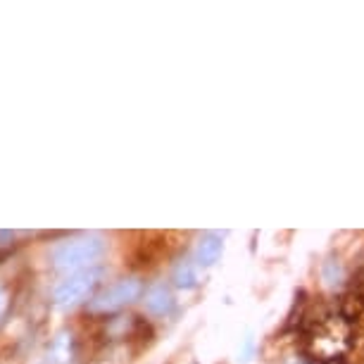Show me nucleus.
<instances>
[{
  "label": "nucleus",
  "instance_id": "1",
  "mask_svg": "<svg viewBox=\"0 0 364 364\" xmlns=\"http://www.w3.org/2000/svg\"><path fill=\"white\" fill-rule=\"evenodd\" d=\"M105 250V240L95 233H86V236H77L70 238L65 243H60L58 248L53 250V267L55 269H63V272H81L88 269L95 259L102 255Z\"/></svg>",
  "mask_w": 364,
  "mask_h": 364
},
{
  "label": "nucleus",
  "instance_id": "2",
  "mask_svg": "<svg viewBox=\"0 0 364 364\" xmlns=\"http://www.w3.org/2000/svg\"><path fill=\"white\" fill-rule=\"evenodd\" d=\"M100 277H102V269H98V267H88V269L74 272L65 281H60V284L55 286L53 300L58 302V305H63V307L77 305V302L84 300L86 295L91 293L95 286H98Z\"/></svg>",
  "mask_w": 364,
  "mask_h": 364
},
{
  "label": "nucleus",
  "instance_id": "3",
  "mask_svg": "<svg viewBox=\"0 0 364 364\" xmlns=\"http://www.w3.org/2000/svg\"><path fill=\"white\" fill-rule=\"evenodd\" d=\"M141 291H143V284L139 279H122V281H117L114 286L105 288L100 295H95L91 300V305H88V310L114 312V310H119V307L129 305V302H134L141 295Z\"/></svg>",
  "mask_w": 364,
  "mask_h": 364
},
{
  "label": "nucleus",
  "instance_id": "4",
  "mask_svg": "<svg viewBox=\"0 0 364 364\" xmlns=\"http://www.w3.org/2000/svg\"><path fill=\"white\" fill-rule=\"evenodd\" d=\"M224 250V240L217 233H205L196 245V264L198 267H212L222 257Z\"/></svg>",
  "mask_w": 364,
  "mask_h": 364
},
{
  "label": "nucleus",
  "instance_id": "5",
  "mask_svg": "<svg viewBox=\"0 0 364 364\" xmlns=\"http://www.w3.org/2000/svg\"><path fill=\"white\" fill-rule=\"evenodd\" d=\"M146 307H148V312H153V314H164V312H169L171 310V305H174V298H171V291L164 284H157L153 286L150 291L146 293Z\"/></svg>",
  "mask_w": 364,
  "mask_h": 364
},
{
  "label": "nucleus",
  "instance_id": "6",
  "mask_svg": "<svg viewBox=\"0 0 364 364\" xmlns=\"http://www.w3.org/2000/svg\"><path fill=\"white\" fill-rule=\"evenodd\" d=\"M174 284L181 288H193L198 284V264L193 262H181L174 269Z\"/></svg>",
  "mask_w": 364,
  "mask_h": 364
},
{
  "label": "nucleus",
  "instance_id": "7",
  "mask_svg": "<svg viewBox=\"0 0 364 364\" xmlns=\"http://www.w3.org/2000/svg\"><path fill=\"white\" fill-rule=\"evenodd\" d=\"M3 307H5V295L0 293V310H3Z\"/></svg>",
  "mask_w": 364,
  "mask_h": 364
}]
</instances>
